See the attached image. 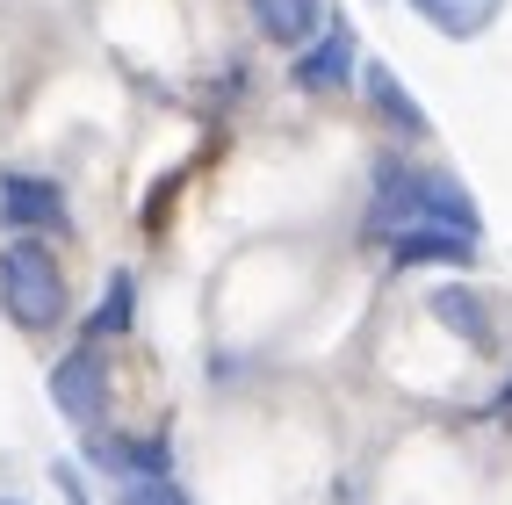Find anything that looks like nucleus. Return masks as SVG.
I'll use <instances>...</instances> for the list:
<instances>
[{"label": "nucleus", "mask_w": 512, "mask_h": 505, "mask_svg": "<svg viewBox=\"0 0 512 505\" xmlns=\"http://www.w3.org/2000/svg\"><path fill=\"white\" fill-rule=\"evenodd\" d=\"M368 231L375 239H419V231H448V239H469L484 231V217H476L469 188L448 174V166H397L383 159L375 166V210H368Z\"/></svg>", "instance_id": "1"}, {"label": "nucleus", "mask_w": 512, "mask_h": 505, "mask_svg": "<svg viewBox=\"0 0 512 505\" xmlns=\"http://www.w3.org/2000/svg\"><path fill=\"white\" fill-rule=\"evenodd\" d=\"M0 311H8L22 332H51L65 318V267L51 260V246L15 239L0 253Z\"/></svg>", "instance_id": "2"}, {"label": "nucleus", "mask_w": 512, "mask_h": 505, "mask_svg": "<svg viewBox=\"0 0 512 505\" xmlns=\"http://www.w3.org/2000/svg\"><path fill=\"white\" fill-rule=\"evenodd\" d=\"M51 404L65 419H73L80 433H94L101 419H109V376H101V347H73L58 368H51Z\"/></svg>", "instance_id": "3"}, {"label": "nucleus", "mask_w": 512, "mask_h": 505, "mask_svg": "<svg viewBox=\"0 0 512 505\" xmlns=\"http://www.w3.org/2000/svg\"><path fill=\"white\" fill-rule=\"evenodd\" d=\"M361 73V51H354V29L347 22H325V37H311V51L296 58V87L303 94H332V87H347Z\"/></svg>", "instance_id": "4"}, {"label": "nucleus", "mask_w": 512, "mask_h": 505, "mask_svg": "<svg viewBox=\"0 0 512 505\" xmlns=\"http://www.w3.org/2000/svg\"><path fill=\"white\" fill-rule=\"evenodd\" d=\"M0 217H8L15 231H65V224H73L58 181H44V174H8V181H0Z\"/></svg>", "instance_id": "5"}, {"label": "nucleus", "mask_w": 512, "mask_h": 505, "mask_svg": "<svg viewBox=\"0 0 512 505\" xmlns=\"http://www.w3.org/2000/svg\"><path fill=\"white\" fill-rule=\"evenodd\" d=\"M361 87H368V109L383 116V123L397 130V138H426V109L412 101V87H404L383 58H368V65H361Z\"/></svg>", "instance_id": "6"}, {"label": "nucleus", "mask_w": 512, "mask_h": 505, "mask_svg": "<svg viewBox=\"0 0 512 505\" xmlns=\"http://www.w3.org/2000/svg\"><path fill=\"white\" fill-rule=\"evenodd\" d=\"M426 311H433L440 325H448L462 347H491V332H498V325H491V311H484V296H476V289H462V282L433 289V296H426Z\"/></svg>", "instance_id": "7"}, {"label": "nucleus", "mask_w": 512, "mask_h": 505, "mask_svg": "<svg viewBox=\"0 0 512 505\" xmlns=\"http://www.w3.org/2000/svg\"><path fill=\"white\" fill-rule=\"evenodd\" d=\"M412 15L426 29H440V37L469 44V37H484V29L498 22V0H412Z\"/></svg>", "instance_id": "8"}, {"label": "nucleus", "mask_w": 512, "mask_h": 505, "mask_svg": "<svg viewBox=\"0 0 512 505\" xmlns=\"http://www.w3.org/2000/svg\"><path fill=\"white\" fill-rule=\"evenodd\" d=\"M253 22L267 29V44H303V37H318L325 0H253Z\"/></svg>", "instance_id": "9"}, {"label": "nucleus", "mask_w": 512, "mask_h": 505, "mask_svg": "<svg viewBox=\"0 0 512 505\" xmlns=\"http://www.w3.org/2000/svg\"><path fill=\"white\" fill-rule=\"evenodd\" d=\"M130 303H138V282H130V275H109V296H101V311L87 318L80 340L101 347V340H116V332H130Z\"/></svg>", "instance_id": "10"}, {"label": "nucleus", "mask_w": 512, "mask_h": 505, "mask_svg": "<svg viewBox=\"0 0 512 505\" xmlns=\"http://www.w3.org/2000/svg\"><path fill=\"white\" fill-rule=\"evenodd\" d=\"M390 253H397V267H419V260H448V267H462L476 246H469V239H448V231H419V239H397Z\"/></svg>", "instance_id": "11"}, {"label": "nucleus", "mask_w": 512, "mask_h": 505, "mask_svg": "<svg viewBox=\"0 0 512 505\" xmlns=\"http://www.w3.org/2000/svg\"><path fill=\"white\" fill-rule=\"evenodd\" d=\"M123 505H188V491H181V484H166V477H145Z\"/></svg>", "instance_id": "12"}, {"label": "nucleus", "mask_w": 512, "mask_h": 505, "mask_svg": "<svg viewBox=\"0 0 512 505\" xmlns=\"http://www.w3.org/2000/svg\"><path fill=\"white\" fill-rule=\"evenodd\" d=\"M0 505H29V498H0Z\"/></svg>", "instance_id": "13"}, {"label": "nucleus", "mask_w": 512, "mask_h": 505, "mask_svg": "<svg viewBox=\"0 0 512 505\" xmlns=\"http://www.w3.org/2000/svg\"><path fill=\"white\" fill-rule=\"evenodd\" d=\"M505 404H512V383H505Z\"/></svg>", "instance_id": "14"}]
</instances>
